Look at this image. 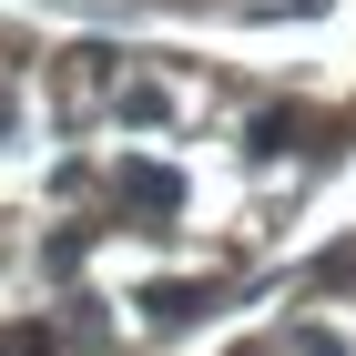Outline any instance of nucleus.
<instances>
[{
  "instance_id": "nucleus-1",
  "label": "nucleus",
  "mask_w": 356,
  "mask_h": 356,
  "mask_svg": "<svg viewBox=\"0 0 356 356\" xmlns=\"http://www.w3.org/2000/svg\"><path fill=\"white\" fill-rule=\"evenodd\" d=\"M112 204H122V214H143V224H163V214H184V173H163V163H122V173H112Z\"/></svg>"
},
{
  "instance_id": "nucleus-3",
  "label": "nucleus",
  "mask_w": 356,
  "mask_h": 356,
  "mask_svg": "<svg viewBox=\"0 0 356 356\" xmlns=\"http://www.w3.org/2000/svg\"><path fill=\"white\" fill-rule=\"evenodd\" d=\"M0 122H10V102H0Z\"/></svg>"
},
{
  "instance_id": "nucleus-2",
  "label": "nucleus",
  "mask_w": 356,
  "mask_h": 356,
  "mask_svg": "<svg viewBox=\"0 0 356 356\" xmlns=\"http://www.w3.org/2000/svg\"><path fill=\"white\" fill-rule=\"evenodd\" d=\"M122 122H163V82H133V92H122Z\"/></svg>"
},
{
  "instance_id": "nucleus-4",
  "label": "nucleus",
  "mask_w": 356,
  "mask_h": 356,
  "mask_svg": "<svg viewBox=\"0 0 356 356\" xmlns=\"http://www.w3.org/2000/svg\"><path fill=\"white\" fill-rule=\"evenodd\" d=\"M0 356H10V346H0Z\"/></svg>"
}]
</instances>
